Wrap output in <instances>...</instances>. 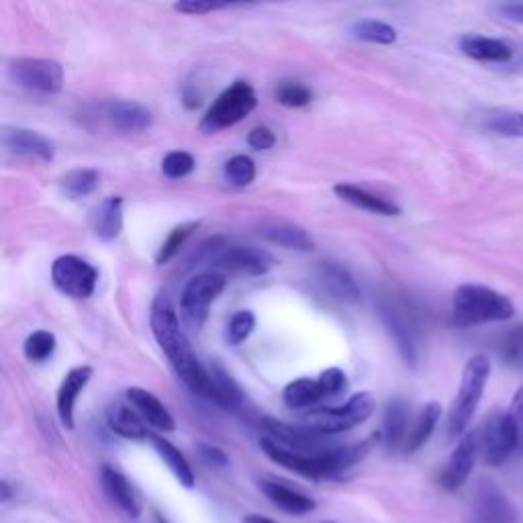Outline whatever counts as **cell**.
Returning a JSON list of instances; mask_svg holds the SVG:
<instances>
[{
    "mask_svg": "<svg viewBox=\"0 0 523 523\" xmlns=\"http://www.w3.org/2000/svg\"><path fill=\"white\" fill-rule=\"evenodd\" d=\"M150 327L152 334L170 360L176 376L182 380L184 387L213 403V383L211 374L205 364L199 362L197 354L190 348V342L180 325L178 313L166 291L156 293L150 309Z\"/></svg>",
    "mask_w": 523,
    "mask_h": 523,
    "instance_id": "1",
    "label": "cell"
},
{
    "mask_svg": "<svg viewBox=\"0 0 523 523\" xmlns=\"http://www.w3.org/2000/svg\"><path fill=\"white\" fill-rule=\"evenodd\" d=\"M376 438L378 436H372L368 440L346 444V446H329L321 452H297V450L282 448L276 442L264 438L262 450L278 466L287 468L295 474H301L305 479L323 481V479H336L346 470H350L354 464L362 462L366 454L372 450Z\"/></svg>",
    "mask_w": 523,
    "mask_h": 523,
    "instance_id": "2",
    "label": "cell"
},
{
    "mask_svg": "<svg viewBox=\"0 0 523 523\" xmlns=\"http://www.w3.org/2000/svg\"><path fill=\"white\" fill-rule=\"evenodd\" d=\"M515 305L501 293L483 284H460L452 299V323L456 327H474L483 323L509 321Z\"/></svg>",
    "mask_w": 523,
    "mask_h": 523,
    "instance_id": "3",
    "label": "cell"
},
{
    "mask_svg": "<svg viewBox=\"0 0 523 523\" xmlns=\"http://www.w3.org/2000/svg\"><path fill=\"white\" fill-rule=\"evenodd\" d=\"M489 376H491V362L487 356H472L462 372V380H460V389L458 395L450 407V415H448V434L452 438H458L466 432V425L470 423L474 411H477L487 383H489Z\"/></svg>",
    "mask_w": 523,
    "mask_h": 523,
    "instance_id": "4",
    "label": "cell"
},
{
    "mask_svg": "<svg viewBox=\"0 0 523 523\" xmlns=\"http://www.w3.org/2000/svg\"><path fill=\"white\" fill-rule=\"evenodd\" d=\"M374 399L370 393H358L350 397L344 405L338 407H317L309 409L299 425H303L305 430L329 438V436H338L342 432L352 430V427L364 423L372 413H374Z\"/></svg>",
    "mask_w": 523,
    "mask_h": 523,
    "instance_id": "5",
    "label": "cell"
},
{
    "mask_svg": "<svg viewBox=\"0 0 523 523\" xmlns=\"http://www.w3.org/2000/svg\"><path fill=\"white\" fill-rule=\"evenodd\" d=\"M348 391V376L340 368H327L317 378H297L282 391V401L291 409H315L323 401L338 399Z\"/></svg>",
    "mask_w": 523,
    "mask_h": 523,
    "instance_id": "6",
    "label": "cell"
},
{
    "mask_svg": "<svg viewBox=\"0 0 523 523\" xmlns=\"http://www.w3.org/2000/svg\"><path fill=\"white\" fill-rule=\"evenodd\" d=\"M258 105L256 90L244 82L237 80L229 88H225L217 101L209 107L201 121V129L205 133H217L229 129L237 123H242Z\"/></svg>",
    "mask_w": 523,
    "mask_h": 523,
    "instance_id": "7",
    "label": "cell"
},
{
    "mask_svg": "<svg viewBox=\"0 0 523 523\" xmlns=\"http://www.w3.org/2000/svg\"><path fill=\"white\" fill-rule=\"evenodd\" d=\"M380 317H383L391 338L409 366H417L421 356V327L413 309L401 301L387 297L380 303Z\"/></svg>",
    "mask_w": 523,
    "mask_h": 523,
    "instance_id": "8",
    "label": "cell"
},
{
    "mask_svg": "<svg viewBox=\"0 0 523 523\" xmlns=\"http://www.w3.org/2000/svg\"><path fill=\"white\" fill-rule=\"evenodd\" d=\"M227 278L219 272H203L190 278L180 295V317L186 327L201 329L209 317L211 303L219 299Z\"/></svg>",
    "mask_w": 523,
    "mask_h": 523,
    "instance_id": "9",
    "label": "cell"
},
{
    "mask_svg": "<svg viewBox=\"0 0 523 523\" xmlns=\"http://www.w3.org/2000/svg\"><path fill=\"white\" fill-rule=\"evenodd\" d=\"M479 448L489 466H501L519 450L517 427L509 411H493L479 432Z\"/></svg>",
    "mask_w": 523,
    "mask_h": 523,
    "instance_id": "10",
    "label": "cell"
},
{
    "mask_svg": "<svg viewBox=\"0 0 523 523\" xmlns=\"http://www.w3.org/2000/svg\"><path fill=\"white\" fill-rule=\"evenodd\" d=\"M52 282L62 295L82 301L97 291L99 270L78 256L66 254L54 260Z\"/></svg>",
    "mask_w": 523,
    "mask_h": 523,
    "instance_id": "11",
    "label": "cell"
},
{
    "mask_svg": "<svg viewBox=\"0 0 523 523\" xmlns=\"http://www.w3.org/2000/svg\"><path fill=\"white\" fill-rule=\"evenodd\" d=\"M9 76L17 86L39 94H56L64 86L62 64L47 58L15 60L9 66Z\"/></svg>",
    "mask_w": 523,
    "mask_h": 523,
    "instance_id": "12",
    "label": "cell"
},
{
    "mask_svg": "<svg viewBox=\"0 0 523 523\" xmlns=\"http://www.w3.org/2000/svg\"><path fill=\"white\" fill-rule=\"evenodd\" d=\"M215 272L240 274V276H264L272 270L274 258L260 248L252 246H221L211 258Z\"/></svg>",
    "mask_w": 523,
    "mask_h": 523,
    "instance_id": "13",
    "label": "cell"
},
{
    "mask_svg": "<svg viewBox=\"0 0 523 523\" xmlns=\"http://www.w3.org/2000/svg\"><path fill=\"white\" fill-rule=\"evenodd\" d=\"M479 432H470L466 434L458 446L454 448L452 456L448 458L446 466L442 468L440 472V485L454 493L458 491L470 477V472L474 468V464H477V458H479Z\"/></svg>",
    "mask_w": 523,
    "mask_h": 523,
    "instance_id": "14",
    "label": "cell"
},
{
    "mask_svg": "<svg viewBox=\"0 0 523 523\" xmlns=\"http://www.w3.org/2000/svg\"><path fill=\"white\" fill-rule=\"evenodd\" d=\"M3 148L11 156L39 160V162H52L56 156V148L45 135L25 129V127H5L0 133Z\"/></svg>",
    "mask_w": 523,
    "mask_h": 523,
    "instance_id": "15",
    "label": "cell"
},
{
    "mask_svg": "<svg viewBox=\"0 0 523 523\" xmlns=\"http://www.w3.org/2000/svg\"><path fill=\"white\" fill-rule=\"evenodd\" d=\"M99 117L103 123L119 133H139L146 131L154 123L152 111L133 101H109L99 107Z\"/></svg>",
    "mask_w": 523,
    "mask_h": 523,
    "instance_id": "16",
    "label": "cell"
},
{
    "mask_svg": "<svg viewBox=\"0 0 523 523\" xmlns=\"http://www.w3.org/2000/svg\"><path fill=\"white\" fill-rule=\"evenodd\" d=\"M474 511L481 523H521L517 509L493 481H481L474 489Z\"/></svg>",
    "mask_w": 523,
    "mask_h": 523,
    "instance_id": "17",
    "label": "cell"
},
{
    "mask_svg": "<svg viewBox=\"0 0 523 523\" xmlns=\"http://www.w3.org/2000/svg\"><path fill=\"white\" fill-rule=\"evenodd\" d=\"M92 376L90 366H76L70 372H66L62 385L58 389V415L66 430H74V409L80 393L86 389L88 380Z\"/></svg>",
    "mask_w": 523,
    "mask_h": 523,
    "instance_id": "18",
    "label": "cell"
},
{
    "mask_svg": "<svg viewBox=\"0 0 523 523\" xmlns=\"http://www.w3.org/2000/svg\"><path fill=\"white\" fill-rule=\"evenodd\" d=\"M101 483L107 497L129 517H139L141 513V499L131 485V481L113 466H105L101 472Z\"/></svg>",
    "mask_w": 523,
    "mask_h": 523,
    "instance_id": "19",
    "label": "cell"
},
{
    "mask_svg": "<svg viewBox=\"0 0 523 523\" xmlns=\"http://www.w3.org/2000/svg\"><path fill=\"white\" fill-rule=\"evenodd\" d=\"M125 395H127V401L131 403V407L141 417H144L146 423H150L160 432H174V427H176L174 417L156 395H152L150 391L141 389V387H131V389H127Z\"/></svg>",
    "mask_w": 523,
    "mask_h": 523,
    "instance_id": "20",
    "label": "cell"
},
{
    "mask_svg": "<svg viewBox=\"0 0 523 523\" xmlns=\"http://www.w3.org/2000/svg\"><path fill=\"white\" fill-rule=\"evenodd\" d=\"M317 280L334 299H340L344 303H356L360 299V289L356 280L346 268H342L336 262H321L317 266Z\"/></svg>",
    "mask_w": 523,
    "mask_h": 523,
    "instance_id": "21",
    "label": "cell"
},
{
    "mask_svg": "<svg viewBox=\"0 0 523 523\" xmlns=\"http://www.w3.org/2000/svg\"><path fill=\"white\" fill-rule=\"evenodd\" d=\"M460 50L464 56L477 60V62H495L505 64L513 58V47L495 37L485 35H464L460 37Z\"/></svg>",
    "mask_w": 523,
    "mask_h": 523,
    "instance_id": "22",
    "label": "cell"
},
{
    "mask_svg": "<svg viewBox=\"0 0 523 523\" xmlns=\"http://www.w3.org/2000/svg\"><path fill=\"white\" fill-rule=\"evenodd\" d=\"M260 491L266 495V499L272 505L291 515H305L317 507L315 499L278 481H260Z\"/></svg>",
    "mask_w": 523,
    "mask_h": 523,
    "instance_id": "23",
    "label": "cell"
},
{
    "mask_svg": "<svg viewBox=\"0 0 523 523\" xmlns=\"http://www.w3.org/2000/svg\"><path fill=\"white\" fill-rule=\"evenodd\" d=\"M92 233L103 242H115L123 229V199L109 197L97 209L92 211L90 217Z\"/></svg>",
    "mask_w": 523,
    "mask_h": 523,
    "instance_id": "24",
    "label": "cell"
},
{
    "mask_svg": "<svg viewBox=\"0 0 523 523\" xmlns=\"http://www.w3.org/2000/svg\"><path fill=\"white\" fill-rule=\"evenodd\" d=\"M334 190L342 201L350 203L356 209H362V211H368V213H374V215H383V217H395V215L401 213V209L395 203H391L383 197H376L360 186L336 184Z\"/></svg>",
    "mask_w": 523,
    "mask_h": 523,
    "instance_id": "25",
    "label": "cell"
},
{
    "mask_svg": "<svg viewBox=\"0 0 523 523\" xmlns=\"http://www.w3.org/2000/svg\"><path fill=\"white\" fill-rule=\"evenodd\" d=\"M207 370L213 383V403L227 411L240 409L244 405V393L240 385L231 378V374L219 362H213L211 366H207Z\"/></svg>",
    "mask_w": 523,
    "mask_h": 523,
    "instance_id": "26",
    "label": "cell"
},
{
    "mask_svg": "<svg viewBox=\"0 0 523 523\" xmlns=\"http://www.w3.org/2000/svg\"><path fill=\"white\" fill-rule=\"evenodd\" d=\"M409 436V411L403 399H391L383 417V440L389 450L405 446Z\"/></svg>",
    "mask_w": 523,
    "mask_h": 523,
    "instance_id": "27",
    "label": "cell"
},
{
    "mask_svg": "<svg viewBox=\"0 0 523 523\" xmlns=\"http://www.w3.org/2000/svg\"><path fill=\"white\" fill-rule=\"evenodd\" d=\"M150 440H152L154 450L162 458V462L170 468V472L176 477V481L186 489H193L195 487V470L186 460V456L172 442H168L162 436H150Z\"/></svg>",
    "mask_w": 523,
    "mask_h": 523,
    "instance_id": "28",
    "label": "cell"
},
{
    "mask_svg": "<svg viewBox=\"0 0 523 523\" xmlns=\"http://www.w3.org/2000/svg\"><path fill=\"white\" fill-rule=\"evenodd\" d=\"M440 417H442V405L440 403H427V405L421 407V411L417 413V417L413 421V427L409 430L407 442L403 446L407 454H413L427 444V440L432 438V434L436 430Z\"/></svg>",
    "mask_w": 523,
    "mask_h": 523,
    "instance_id": "29",
    "label": "cell"
},
{
    "mask_svg": "<svg viewBox=\"0 0 523 523\" xmlns=\"http://www.w3.org/2000/svg\"><path fill=\"white\" fill-rule=\"evenodd\" d=\"M109 427L117 436H121L125 440L150 438L144 417H141L135 409L125 407V405H117L109 411Z\"/></svg>",
    "mask_w": 523,
    "mask_h": 523,
    "instance_id": "30",
    "label": "cell"
},
{
    "mask_svg": "<svg viewBox=\"0 0 523 523\" xmlns=\"http://www.w3.org/2000/svg\"><path fill=\"white\" fill-rule=\"evenodd\" d=\"M264 237L272 244H278L287 250H297V252H311L315 248L313 237L297 225L289 223H278L268 229H264Z\"/></svg>",
    "mask_w": 523,
    "mask_h": 523,
    "instance_id": "31",
    "label": "cell"
},
{
    "mask_svg": "<svg viewBox=\"0 0 523 523\" xmlns=\"http://www.w3.org/2000/svg\"><path fill=\"white\" fill-rule=\"evenodd\" d=\"M101 184V174L92 168H76L70 170L68 174L62 176L60 180V190L66 199L78 201L88 195H92L94 190Z\"/></svg>",
    "mask_w": 523,
    "mask_h": 523,
    "instance_id": "32",
    "label": "cell"
},
{
    "mask_svg": "<svg viewBox=\"0 0 523 523\" xmlns=\"http://www.w3.org/2000/svg\"><path fill=\"white\" fill-rule=\"evenodd\" d=\"M485 129L495 135L521 139L523 137V113L511 109H495L485 115Z\"/></svg>",
    "mask_w": 523,
    "mask_h": 523,
    "instance_id": "33",
    "label": "cell"
},
{
    "mask_svg": "<svg viewBox=\"0 0 523 523\" xmlns=\"http://www.w3.org/2000/svg\"><path fill=\"white\" fill-rule=\"evenodd\" d=\"M354 37L376 43V45H393L397 41V31L393 25L376 19H360L352 25Z\"/></svg>",
    "mask_w": 523,
    "mask_h": 523,
    "instance_id": "34",
    "label": "cell"
},
{
    "mask_svg": "<svg viewBox=\"0 0 523 523\" xmlns=\"http://www.w3.org/2000/svg\"><path fill=\"white\" fill-rule=\"evenodd\" d=\"M497 352L507 366H523V323H517L505 331L499 338Z\"/></svg>",
    "mask_w": 523,
    "mask_h": 523,
    "instance_id": "35",
    "label": "cell"
},
{
    "mask_svg": "<svg viewBox=\"0 0 523 523\" xmlns=\"http://www.w3.org/2000/svg\"><path fill=\"white\" fill-rule=\"evenodd\" d=\"M199 221H188V223H182V225H176L166 240L162 242L158 254H156V264L158 266H164L168 264L172 258H176V254L182 250V246L186 244V240L190 235H193V231L197 229Z\"/></svg>",
    "mask_w": 523,
    "mask_h": 523,
    "instance_id": "36",
    "label": "cell"
},
{
    "mask_svg": "<svg viewBox=\"0 0 523 523\" xmlns=\"http://www.w3.org/2000/svg\"><path fill=\"white\" fill-rule=\"evenodd\" d=\"M56 336L52 334V331H45V329H37L33 331V334L25 340V346H23V352H25V358L29 362H45L50 360L56 352Z\"/></svg>",
    "mask_w": 523,
    "mask_h": 523,
    "instance_id": "37",
    "label": "cell"
},
{
    "mask_svg": "<svg viewBox=\"0 0 523 523\" xmlns=\"http://www.w3.org/2000/svg\"><path fill=\"white\" fill-rule=\"evenodd\" d=\"M223 176L225 180L235 186V188H244V186H250L256 178V164L250 156H233L225 162L223 166Z\"/></svg>",
    "mask_w": 523,
    "mask_h": 523,
    "instance_id": "38",
    "label": "cell"
},
{
    "mask_svg": "<svg viewBox=\"0 0 523 523\" xmlns=\"http://www.w3.org/2000/svg\"><path fill=\"white\" fill-rule=\"evenodd\" d=\"M276 101L289 109H301L313 101V90L301 82H282L276 88Z\"/></svg>",
    "mask_w": 523,
    "mask_h": 523,
    "instance_id": "39",
    "label": "cell"
},
{
    "mask_svg": "<svg viewBox=\"0 0 523 523\" xmlns=\"http://www.w3.org/2000/svg\"><path fill=\"white\" fill-rule=\"evenodd\" d=\"M254 327H256V315L252 311H237L227 323V331H225L227 344L231 346L244 344L252 336Z\"/></svg>",
    "mask_w": 523,
    "mask_h": 523,
    "instance_id": "40",
    "label": "cell"
},
{
    "mask_svg": "<svg viewBox=\"0 0 523 523\" xmlns=\"http://www.w3.org/2000/svg\"><path fill=\"white\" fill-rule=\"evenodd\" d=\"M193 170H195V158L190 156L188 152H182V150L170 152V154H166L164 160H162V172H164L168 178H172V180L184 178V176H188Z\"/></svg>",
    "mask_w": 523,
    "mask_h": 523,
    "instance_id": "41",
    "label": "cell"
},
{
    "mask_svg": "<svg viewBox=\"0 0 523 523\" xmlns=\"http://www.w3.org/2000/svg\"><path fill=\"white\" fill-rule=\"evenodd\" d=\"M197 456L209 468H225L229 464L227 454L221 448L211 446V444H199L197 446Z\"/></svg>",
    "mask_w": 523,
    "mask_h": 523,
    "instance_id": "42",
    "label": "cell"
},
{
    "mask_svg": "<svg viewBox=\"0 0 523 523\" xmlns=\"http://www.w3.org/2000/svg\"><path fill=\"white\" fill-rule=\"evenodd\" d=\"M248 144L250 148L258 150V152H266L270 148H274L276 144V135L272 133L270 127H254L250 133H248Z\"/></svg>",
    "mask_w": 523,
    "mask_h": 523,
    "instance_id": "43",
    "label": "cell"
},
{
    "mask_svg": "<svg viewBox=\"0 0 523 523\" xmlns=\"http://www.w3.org/2000/svg\"><path fill=\"white\" fill-rule=\"evenodd\" d=\"M229 5L225 3H199V0H188V3H176L174 11L184 13V15H209L221 9H227Z\"/></svg>",
    "mask_w": 523,
    "mask_h": 523,
    "instance_id": "44",
    "label": "cell"
},
{
    "mask_svg": "<svg viewBox=\"0 0 523 523\" xmlns=\"http://www.w3.org/2000/svg\"><path fill=\"white\" fill-rule=\"evenodd\" d=\"M509 415L517 427V436H519V450L517 454L523 456V385L517 389L515 397L511 399V407H509Z\"/></svg>",
    "mask_w": 523,
    "mask_h": 523,
    "instance_id": "45",
    "label": "cell"
},
{
    "mask_svg": "<svg viewBox=\"0 0 523 523\" xmlns=\"http://www.w3.org/2000/svg\"><path fill=\"white\" fill-rule=\"evenodd\" d=\"M499 15L511 23H523V5L521 3L499 5Z\"/></svg>",
    "mask_w": 523,
    "mask_h": 523,
    "instance_id": "46",
    "label": "cell"
},
{
    "mask_svg": "<svg viewBox=\"0 0 523 523\" xmlns=\"http://www.w3.org/2000/svg\"><path fill=\"white\" fill-rule=\"evenodd\" d=\"M242 523H278L274 519H268V517H262V515H246L242 519Z\"/></svg>",
    "mask_w": 523,
    "mask_h": 523,
    "instance_id": "47",
    "label": "cell"
},
{
    "mask_svg": "<svg viewBox=\"0 0 523 523\" xmlns=\"http://www.w3.org/2000/svg\"><path fill=\"white\" fill-rule=\"evenodd\" d=\"M0 489H3V503H7V501L11 499V487H9V483L3 481V483H0Z\"/></svg>",
    "mask_w": 523,
    "mask_h": 523,
    "instance_id": "48",
    "label": "cell"
}]
</instances>
